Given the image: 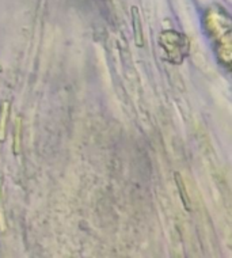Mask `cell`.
<instances>
[{
    "instance_id": "6da1fadb",
    "label": "cell",
    "mask_w": 232,
    "mask_h": 258,
    "mask_svg": "<svg viewBox=\"0 0 232 258\" xmlns=\"http://www.w3.org/2000/svg\"><path fill=\"white\" fill-rule=\"evenodd\" d=\"M133 15L136 17V21L133 19V27H134V34H136V42L138 46H143L144 40H143V30H141V23H140V18H138L137 9H132Z\"/></svg>"
},
{
    "instance_id": "7a4b0ae2",
    "label": "cell",
    "mask_w": 232,
    "mask_h": 258,
    "mask_svg": "<svg viewBox=\"0 0 232 258\" xmlns=\"http://www.w3.org/2000/svg\"><path fill=\"white\" fill-rule=\"evenodd\" d=\"M175 181L178 183V189L181 191V196H182V201H183V205L186 207V209L190 208V203L188 200V195H186V190H185V186H183V182H182V178H181V175L178 173H175Z\"/></svg>"
}]
</instances>
